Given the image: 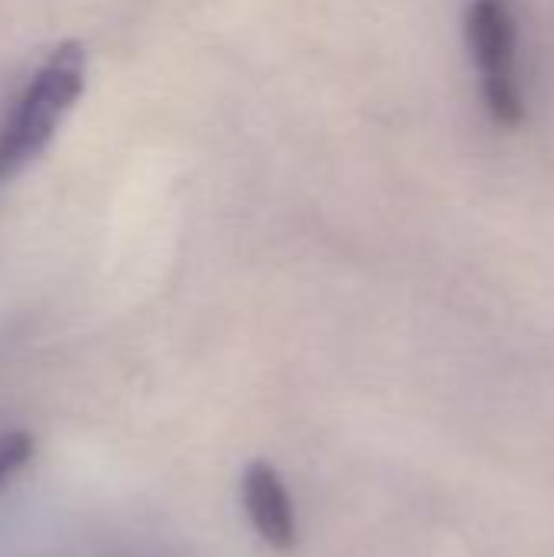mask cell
I'll list each match as a JSON object with an SVG mask.
<instances>
[{"instance_id": "obj_4", "label": "cell", "mask_w": 554, "mask_h": 557, "mask_svg": "<svg viewBox=\"0 0 554 557\" xmlns=\"http://www.w3.org/2000/svg\"><path fill=\"white\" fill-rule=\"evenodd\" d=\"M33 457V437L23 431H7L0 434V486L26 467V460Z\"/></svg>"}, {"instance_id": "obj_2", "label": "cell", "mask_w": 554, "mask_h": 557, "mask_svg": "<svg viewBox=\"0 0 554 557\" xmlns=\"http://www.w3.org/2000/svg\"><path fill=\"white\" fill-rule=\"evenodd\" d=\"M467 39L480 65L490 117L516 131L526 121V98L516 75V16L509 0H470Z\"/></svg>"}, {"instance_id": "obj_3", "label": "cell", "mask_w": 554, "mask_h": 557, "mask_svg": "<svg viewBox=\"0 0 554 557\" xmlns=\"http://www.w3.org/2000/svg\"><path fill=\"white\" fill-rule=\"evenodd\" d=\"M242 499L245 512L255 525V532L278 552L294 548L297 542V525H294V509L287 499V490L281 476L274 473L271 463L258 460L245 470L242 476Z\"/></svg>"}, {"instance_id": "obj_1", "label": "cell", "mask_w": 554, "mask_h": 557, "mask_svg": "<svg viewBox=\"0 0 554 557\" xmlns=\"http://www.w3.org/2000/svg\"><path fill=\"white\" fill-rule=\"evenodd\" d=\"M88 55L85 46L69 39L59 42L49 59L33 72L7 124L0 127V183L20 176L59 134V124L85 91Z\"/></svg>"}]
</instances>
